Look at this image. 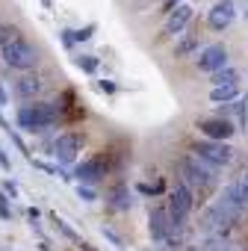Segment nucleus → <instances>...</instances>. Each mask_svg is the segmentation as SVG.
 Wrapping results in <instances>:
<instances>
[{
	"instance_id": "1",
	"label": "nucleus",
	"mask_w": 248,
	"mask_h": 251,
	"mask_svg": "<svg viewBox=\"0 0 248 251\" xmlns=\"http://www.w3.org/2000/svg\"><path fill=\"white\" fill-rule=\"evenodd\" d=\"M245 216V207H239V204H233L230 198H224V195H219L204 213H201V222H198V227H201V233H219V230H230L239 219Z\"/></svg>"
},
{
	"instance_id": "2",
	"label": "nucleus",
	"mask_w": 248,
	"mask_h": 251,
	"mask_svg": "<svg viewBox=\"0 0 248 251\" xmlns=\"http://www.w3.org/2000/svg\"><path fill=\"white\" fill-rule=\"evenodd\" d=\"M56 121H59V106L56 103H39L36 100V103L18 109V127L21 130H30V133L50 130Z\"/></svg>"
},
{
	"instance_id": "3",
	"label": "nucleus",
	"mask_w": 248,
	"mask_h": 251,
	"mask_svg": "<svg viewBox=\"0 0 248 251\" xmlns=\"http://www.w3.org/2000/svg\"><path fill=\"white\" fill-rule=\"evenodd\" d=\"M177 169H180V180H183V183H189L192 189L210 192V189H216V183H219L216 169H213L210 163H204L201 157H183Z\"/></svg>"
},
{
	"instance_id": "4",
	"label": "nucleus",
	"mask_w": 248,
	"mask_h": 251,
	"mask_svg": "<svg viewBox=\"0 0 248 251\" xmlns=\"http://www.w3.org/2000/svg\"><path fill=\"white\" fill-rule=\"evenodd\" d=\"M0 53H3V62L9 68H15V71H33L39 65V50L30 42H24V39L6 42L3 48H0Z\"/></svg>"
},
{
	"instance_id": "5",
	"label": "nucleus",
	"mask_w": 248,
	"mask_h": 251,
	"mask_svg": "<svg viewBox=\"0 0 248 251\" xmlns=\"http://www.w3.org/2000/svg\"><path fill=\"white\" fill-rule=\"evenodd\" d=\"M192 154L195 157H201L204 163H210L213 169H224V166H230L233 163V148L227 145V142H222V139H198L195 145H192Z\"/></svg>"
},
{
	"instance_id": "6",
	"label": "nucleus",
	"mask_w": 248,
	"mask_h": 251,
	"mask_svg": "<svg viewBox=\"0 0 248 251\" xmlns=\"http://www.w3.org/2000/svg\"><path fill=\"white\" fill-rule=\"evenodd\" d=\"M192 204H195L192 186L183 183V180H177L174 189H172V195H169V216H172V222H174L177 230H180V225L186 222V216L192 213Z\"/></svg>"
},
{
	"instance_id": "7",
	"label": "nucleus",
	"mask_w": 248,
	"mask_h": 251,
	"mask_svg": "<svg viewBox=\"0 0 248 251\" xmlns=\"http://www.w3.org/2000/svg\"><path fill=\"white\" fill-rule=\"evenodd\" d=\"M198 130L207 136V139H222V142H227L233 133H236V127L224 118V115H207V118H198Z\"/></svg>"
},
{
	"instance_id": "8",
	"label": "nucleus",
	"mask_w": 248,
	"mask_h": 251,
	"mask_svg": "<svg viewBox=\"0 0 248 251\" xmlns=\"http://www.w3.org/2000/svg\"><path fill=\"white\" fill-rule=\"evenodd\" d=\"M236 21V3L233 0H219V3L207 12V24H210V30H227L230 24Z\"/></svg>"
},
{
	"instance_id": "9",
	"label": "nucleus",
	"mask_w": 248,
	"mask_h": 251,
	"mask_svg": "<svg viewBox=\"0 0 248 251\" xmlns=\"http://www.w3.org/2000/svg\"><path fill=\"white\" fill-rule=\"evenodd\" d=\"M198 68L204 71V74H213V71H219V68H224L227 65V48L224 45H207L201 53H198Z\"/></svg>"
},
{
	"instance_id": "10",
	"label": "nucleus",
	"mask_w": 248,
	"mask_h": 251,
	"mask_svg": "<svg viewBox=\"0 0 248 251\" xmlns=\"http://www.w3.org/2000/svg\"><path fill=\"white\" fill-rule=\"evenodd\" d=\"M148 230H151V236H154V239H169V236H172V230H177V227H174V222H172V216H169V207H157V210H151Z\"/></svg>"
},
{
	"instance_id": "11",
	"label": "nucleus",
	"mask_w": 248,
	"mask_h": 251,
	"mask_svg": "<svg viewBox=\"0 0 248 251\" xmlns=\"http://www.w3.org/2000/svg\"><path fill=\"white\" fill-rule=\"evenodd\" d=\"M80 154V136L77 133H62L53 142V157L59 163H74V157Z\"/></svg>"
},
{
	"instance_id": "12",
	"label": "nucleus",
	"mask_w": 248,
	"mask_h": 251,
	"mask_svg": "<svg viewBox=\"0 0 248 251\" xmlns=\"http://www.w3.org/2000/svg\"><path fill=\"white\" fill-rule=\"evenodd\" d=\"M222 195H224V198H230L233 204H239V207H245V210H248V169H245V172H239V175H236L224 189H222Z\"/></svg>"
},
{
	"instance_id": "13",
	"label": "nucleus",
	"mask_w": 248,
	"mask_h": 251,
	"mask_svg": "<svg viewBox=\"0 0 248 251\" xmlns=\"http://www.w3.org/2000/svg\"><path fill=\"white\" fill-rule=\"evenodd\" d=\"M189 21H192V9L189 6H174L172 12H169V21H166V27H163V36H180L186 27H189Z\"/></svg>"
},
{
	"instance_id": "14",
	"label": "nucleus",
	"mask_w": 248,
	"mask_h": 251,
	"mask_svg": "<svg viewBox=\"0 0 248 251\" xmlns=\"http://www.w3.org/2000/svg\"><path fill=\"white\" fill-rule=\"evenodd\" d=\"M204 251H242V242H236L227 230L204 233Z\"/></svg>"
},
{
	"instance_id": "15",
	"label": "nucleus",
	"mask_w": 248,
	"mask_h": 251,
	"mask_svg": "<svg viewBox=\"0 0 248 251\" xmlns=\"http://www.w3.org/2000/svg\"><path fill=\"white\" fill-rule=\"evenodd\" d=\"M39 92H42V80H39L36 74L24 71V74L15 80V95H18V98H24V100H33V98H39Z\"/></svg>"
},
{
	"instance_id": "16",
	"label": "nucleus",
	"mask_w": 248,
	"mask_h": 251,
	"mask_svg": "<svg viewBox=\"0 0 248 251\" xmlns=\"http://www.w3.org/2000/svg\"><path fill=\"white\" fill-rule=\"evenodd\" d=\"M74 177H77L80 183H98V180L103 177V163H100V160H86V163H80V166L74 169Z\"/></svg>"
},
{
	"instance_id": "17",
	"label": "nucleus",
	"mask_w": 248,
	"mask_h": 251,
	"mask_svg": "<svg viewBox=\"0 0 248 251\" xmlns=\"http://www.w3.org/2000/svg\"><path fill=\"white\" fill-rule=\"evenodd\" d=\"M210 83L213 86H233V83H239V71L230 68V65H224V68H219V71L210 74Z\"/></svg>"
},
{
	"instance_id": "18",
	"label": "nucleus",
	"mask_w": 248,
	"mask_h": 251,
	"mask_svg": "<svg viewBox=\"0 0 248 251\" xmlns=\"http://www.w3.org/2000/svg\"><path fill=\"white\" fill-rule=\"evenodd\" d=\"M236 95H239V86L233 83V86H213L210 89V100L213 103H230V100H236Z\"/></svg>"
},
{
	"instance_id": "19",
	"label": "nucleus",
	"mask_w": 248,
	"mask_h": 251,
	"mask_svg": "<svg viewBox=\"0 0 248 251\" xmlns=\"http://www.w3.org/2000/svg\"><path fill=\"white\" fill-rule=\"evenodd\" d=\"M109 201H112V210H130L133 207V195H130L127 186H115L112 195H109Z\"/></svg>"
},
{
	"instance_id": "20",
	"label": "nucleus",
	"mask_w": 248,
	"mask_h": 251,
	"mask_svg": "<svg viewBox=\"0 0 248 251\" xmlns=\"http://www.w3.org/2000/svg\"><path fill=\"white\" fill-rule=\"evenodd\" d=\"M77 68H83L86 74H92L98 68V56H77Z\"/></svg>"
},
{
	"instance_id": "21",
	"label": "nucleus",
	"mask_w": 248,
	"mask_h": 251,
	"mask_svg": "<svg viewBox=\"0 0 248 251\" xmlns=\"http://www.w3.org/2000/svg\"><path fill=\"white\" fill-rule=\"evenodd\" d=\"M92 33H95V24H89L86 30H77V33H71V30H68L71 42H86V39H92Z\"/></svg>"
},
{
	"instance_id": "22",
	"label": "nucleus",
	"mask_w": 248,
	"mask_h": 251,
	"mask_svg": "<svg viewBox=\"0 0 248 251\" xmlns=\"http://www.w3.org/2000/svg\"><path fill=\"white\" fill-rule=\"evenodd\" d=\"M12 39H18V33L12 27H0V48H3L6 42H12Z\"/></svg>"
},
{
	"instance_id": "23",
	"label": "nucleus",
	"mask_w": 248,
	"mask_h": 251,
	"mask_svg": "<svg viewBox=\"0 0 248 251\" xmlns=\"http://www.w3.org/2000/svg\"><path fill=\"white\" fill-rule=\"evenodd\" d=\"M189 50H195V39H186V42H180V45L174 48V53H180V56L189 53Z\"/></svg>"
},
{
	"instance_id": "24",
	"label": "nucleus",
	"mask_w": 248,
	"mask_h": 251,
	"mask_svg": "<svg viewBox=\"0 0 248 251\" xmlns=\"http://www.w3.org/2000/svg\"><path fill=\"white\" fill-rule=\"evenodd\" d=\"M0 219H12V210H9V204H6L3 195H0Z\"/></svg>"
},
{
	"instance_id": "25",
	"label": "nucleus",
	"mask_w": 248,
	"mask_h": 251,
	"mask_svg": "<svg viewBox=\"0 0 248 251\" xmlns=\"http://www.w3.org/2000/svg\"><path fill=\"white\" fill-rule=\"evenodd\" d=\"M0 169H6V172L12 169V160H9V154L3 151V145H0Z\"/></svg>"
},
{
	"instance_id": "26",
	"label": "nucleus",
	"mask_w": 248,
	"mask_h": 251,
	"mask_svg": "<svg viewBox=\"0 0 248 251\" xmlns=\"http://www.w3.org/2000/svg\"><path fill=\"white\" fill-rule=\"evenodd\" d=\"M56 225H59V230H62V233H65L68 239H77V233H74V230H71V227H68L65 222H56Z\"/></svg>"
},
{
	"instance_id": "27",
	"label": "nucleus",
	"mask_w": 248,
	"mask_h": 251,
	"mask_svg": "<svg viewBox=\"0 0 248 251\" xmlns=\"http://www.w3.org/2000/svg\"><path fill=\"white\" fill-rule=\"evenodd\" d=\"M77 192H80V198H86V201H95V192H92V189H83V183H80V189H77Z\"/></svg>"
},
{
	"instance_id": "28",
	"label": "nucleus",
	"mask_w": 248,
	"mask_h": 251,
	"mask_svg": "<svg viewBox=\"0 0 248 251\" xmlns=\"http://www.w3.org/2000/svg\"><path fill=\"white\" fill-rule=\"evenodd\" d=\"M3 189H6V192H9V195H12V198H15V195H18V186H15V183H12V180H6V183H3Z\"/></svg>"
},
{
	"instance_id": "29",
	"label": "nucleus",
	"mask_w": 248,
	"mask_h": 251,
	"mask_svg": "<svg viewBox=\"0 0 248 251\" xmlns=\"http://www.w3.org/2000/svg\"><path fill=\"white\" fill-rule=\"evenodd\" d=\"M0 127H6V133L12 136V127H9V124H6V121H3V115H0Z\"/></svg>"
},
{
	"instance_id": "30",
	"label": "nucleus",
	"mask_w": 248,
	"mask_h": 251,
	"mask_svg": "<svg viewBox=\"0 0 248 251\" xmlns=\"http://www.w3.org/2000/svg\"><path fill=\"white\" fill-rule=\"evenodd\" d=\"M0 103H6V89L0 86Z\"/></svg>"
},
{
	"instance_id": "31",
	"label": "nucleus",
	"mask_w": 248,
	"mask_h": 251,
	"mask_svg": "<svg viewBox=\"0 0 248 251\" xmlns=\"http://www.w3.org/2000/svg\"><path fill=\"white\" fill-rule=\"evenodd\" d=\"M245 21H248V9H245Z\"/></svg>"
},
{
	"instance_id": "32",
	"label": "nucleus",
	"mask_w": 248,
	"mask_h": 251,
	"mask_svg": "<svg viewBox=\"0 0 248 251\" xmlns=\"http://www.w3.org/2000/svg\"><path fill=\"white\" fill-rule=\"evenodd\" d=\"M0 251H6V248H0Z\"/></svg>"
}]
</instances>
